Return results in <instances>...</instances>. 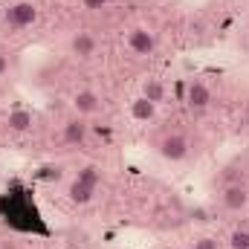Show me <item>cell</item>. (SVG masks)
I'll return each mask as SVG.
<instances>
[{
    "mask_svg": "<svg viewBox=\"0 0 249 249\" xmlns=\"http://www.w3.org/2000/svg\"><path fill=\"white\" fill-rule=\"evenodd\" d=\"M99 183H102V168L99 165H84L75 177H72V183L67 188V200L72 203V206H87L93 197H96V191H99Z\"/></svg>",
    "mask_w": 249,
    "mask_h": 249,
    "instance_id": "obj_1",
    "label": "cell"
},
{
    "mask_svg": "<svg viewBox=\"0 0 249 249\" xmlns=\"http://www.w3.org/2000/svg\"><path fill=\"white\" fill-rule=\"evenodd\" d=\"M38 20V6L32 0H15L9 3L3 12H0V26L6 32H18V29H26Z\"/></svg>",
    "mask_w": 249,
    "mask_h": 249,
    "instance_id": "obj_2",
    "label": "cell"
},
{
    "mask_svg": "<svg viewBox=\"0 0 249 249\" xmlns=\"http://www.w3.org/2000/svg\"><path fill=\"white\" fill-rule=\"evenodd\" d=\"M154 148H157V154L165 162H183V160H188V154H191V142H188V136L183 130H165L157 139Z\"/></svg>",
    "mask_w": 249,
    "mask_h": 249,
    "instance_id": "obj_3",
    "label": "cell"
},
{
    "mask_svg": "<svg viewBox=\"0 0 249 249\" xmlns=\"http://www.w3.org/2000/svg\"><path fill=\"white\" fill-rule=\"evenodd\" d=\"M186 107L194 116H200L212 107V87L203 78H191L186 84Z\"/></svg>",
    "mask_w": 249,
    "mask_h": 249,
    "instance_id": "obj_4",
    "label": "cell"
},
{
    "mask_svg": "<svg viewBox=\"0 0 249 249\" xmlns=\"http://www.w3.org/2000/svg\"><path fill=\"white\" fill-rule=\"evenodd\" d=\"M220 206H223L226 212H232V214L244 212V209L249 206V186L241 183V180L223 186V191H220Z\"/></svg>",
    "mask_w": 249,
    "mask_h": 249,
    "instance_id": "obj_5",
    "label": "cell"
},
{
    "mask_svg": "<svg viewBox=\"0 0 249 249\" xmlns=\"http://www.w3.org/2000/svg\"><path fill=\"white\" fill-rule=\"evenodd\" d=\"M67 50H70L72 58H78V61H90V58L96 55V50H99V41H96L93 32H72L70 41H67Z\"/></svg>",
    "mask_w": 249,
    "mask_h": 249,
    "instance_id": "obj_6",
    "label": "cell"
},
{
    "mask_svg": "<svg viewBox=\"0 0 249 249\" xmlns=\"http://www.w3.org/2000/svg\"><path fill=\"white\" fill-rule=\"evenodd\" d=\"M127 50L136 53V55H154L157 53V32L145 29V26H136L127 32Z\"/></svg>",
    "mask_w": 249,
    "mask_h": 249,
    "instance_id": "obj_7",
    "label": "cell"
},
{
    "mask_svg": "<svg viewBox=\"0 0 249 249\" xmlns=\"http://www.w3.org/2000/svg\"><path fill=\"white\" fill-rule=\"evenodd\" d=\"M102 107H105V102H102V96H99L96 90H78V93L72 96V110H75V116H81V119H90V116L102 113Z\"/></svg>",
    "mask_w": 249,
    "mask_h": 249,
    "instance_id": "obj_8",
    "label": "cell"
},
{
    "mask_svg": "<svg viewBox=\"0 0 249 249\" xmlns=\"http://www.w3.org/2000/svg\"><path fill=\"white\" fill-rule=\"evenodd\" d=\"M87 139H90V124H87V119L75 116V119H70V122L61 124V142L67 148H81Z\"/></svg>",
    "mask_w": 249,
    "mask_h": 249,
    "instance_id": "obj_9",
    "label": "cell"
},
{
    "mask_svg": "<svg viewBox=\"0 0 249 249\" xmlns=\"http://www.w3.org/2000/svg\"><path fill=\"white\" fill-rule=\"evenodd\" d=\"M6 127H9V133L23 136V133H29V130L35 127V113L26 110V107H18V110H12V113L6 116Z\"/></svg>",
    "mask_w": 249,
    "mask_h": 249,
    "instance_id": "obj_10",
    "label": "cell"
},
{
    "mask_svg": "<svg viewBox=\"0 0 249 249\" xmlns=\"http://www.w3.org/2000/svg\"><path fill=\"white\" fill-rule=\"evenodd\" d=\"M130 113H133V119H139V122H148V119H154V113H157V105H154V102H148L145 96H139V99L130 105Z\"/></svg>",
    "mask_w": 249,
    "mask_h": 249,
    "instance_id": "obj_11",
    "label": "cell"
},
{
    "mask_svg": "<svg viewBox=\"0 0 249 249\" xmlns=\"http://www.w3.org/2000/svg\"><path fill=\"white\" fill-rule=\"evenodd\" d=\"M142 96H145L148 102L160 105V102L165 99V84H162L160 78H148V81H145V87H142Z\"/></svg>",
    "mask_w": 249,
    "mask_h": 249,
    "instance_id": "obj_12",
    "label": "cell"
},
{
    "mask_svg": "<svg viewBox=\"0 0 249 249\" xmlns=\"http://www.w3.org/2000/svg\"><path fill=\"white\" fill-rule=\"evenodd\" d=\"M226 244H229V249H249V229H244V226L232 229Z\"/></svg>",
    "mask_w": 249,
    "mask_h": 249,
    "instance_id": "obj_13",
    "label": "cell"
},
{
    "mask_svg": "<svg viewBox=\"0 0 249 249\" xmlns=\"http://www.w3.org/2000/svg\"><path fill=\"white\" fill-rule=\"evenodd\" d=\"M41 183H61L64 180V165H47V168H41Z\"/></svg>",
    "mask_w": 249,
    "mask_h": 249,
    "instance_id": "obj_14",
    "label": "cell"
},
{
    "mask_svg": "<svg viewBox=\"0 0 249 249\" xmlns=\"http://www.w3.org/2000/svg\"><path fill=\"white\" fill-rule=\"evenodd\" d=\"M191 249H220V244H217V238H197Z\"/></svg>",
    "mask_w": 249,
    "mask_h": 249,
    "instance_id": "obj_15",
    "label": "cell"
},
{
    "mask_svg": "<svg viewBox=\"0 0 249 249\" xmlns=\"http://www.w3.org/2000/svg\"><path fill=\"white\" fill-rule=\"evenodd\" d=\"M110 0H81V9H87V12H96V9H105Z\"/></svg>",
    "mask_w": 249,
    "mask_h": 249,
    "instance_id": "obj_16",
    "label": "cell"
},
{
    "mask_svg": "<svg viewBox=\"0 0 249 249\" xmlns=\"http://www.w3.org/2000/svg\"><path fill=\"white\" fill-rule=\"evenodd\" d=\"M6 72H9V55H6V53H0V78H3Z\"/></svg>",
    "mask_w": 249,
    "mask_h": 249,
    "instance_id": "obj_17",
    "label": "cell"
},
{
    "mask_svg": "<svg viewBox=\"0 0 249 249\" xmlns=\"http://www.w3.org/2000/svg\"><path fill=\"white\" fill-rule=\"evenodd\" d=\"M247 35H249V32H247Z\"/></svg>",
    "mask_w": 249,
    "mask_h": 249,
    "instance_id": "obj_18",
    "label": "cell"
}]
</instances>
